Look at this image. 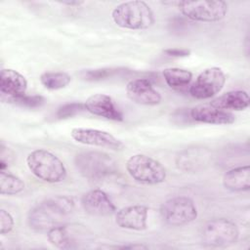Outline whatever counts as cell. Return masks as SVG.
Returning a JSON list of instances; mask_svg holds the SVG:
<instances>
[{
  "instance_id": "cell-1",
  "label": "cell",
  "mask_w": 250,
  "mask_h": 250,
  "mask_svg": "<svg viewBox=\"0 0 250 250\" xmlns=\"http://www.w3.org/2000/svg\"><path fill=\"white\" fill-rule=\"evenodd\" d=\"M74 210L73 200L64 195L47 198L28 213L29 227L36 231H49L55 227L65 224Z\"/></svg>"
},
{
  "instance_id": "cell-2",
  "label": "cell",
  "mask_w": 250,
  "mask_h": 250,
  "mask_svg": "<svg viewBox=\"0 0 250 250\" xmlns=\"http://www.w3.org/2000/svg\"><path fill=\"white\" fill-rule=\"evenodd\" d=\"M116 25L126 29L141 30L153 25L155 19L150 7L144 1H127L117 5L111 12Z\"/></svg>"
},
{
  "instance_id": "cell-3",
  "label": "cell",
  "mask_w": 250,
  "mask_h": 250,
  "mask_svg": "<svg viewBox=\"0 0 250 250\" xmlns=\"http://www.w3.org/2000/svg\"><path fill=\"white\" fill-rule=\"evenodd\" d=\"M26 164L35 177L47 183H60L66 177V169L62 161L44 148L29 152L26 157Z\"/></svg>"
},
{
  "instance_id": "cell-4",
  "label": "cell",
  "mask_w": 250,
  "mask_h": 250,
  "mask_svg": "<svg viewBox=\"0 0 250 250\" xmlns=\"http://www.w3.org/2000/svg\"><path fill=\"white\" fill-rule=\"evenodd\" d=\"M47 239L60 249H79L93 241V234L84 225L65 223L47 231Z\"/></svg>"
},
{
  "instance_id": "cell-5",
  "label": "cell",
  "mask_w": 250,
  "mask_h": 250,
  "mask_svg": "<svg viewBox=\"0 0 250 250\" xmlns=\"http://www.w3.org/2000/svg\"><path fill=\"white\" fill-rule=\"evenodd\" d=\"M129 175L139 183L157 185L166 179V169L156 159L146 154H134L126 162Z\"/></svg>"
},
{
  "instance_id": "cell-6",
  "label": "cell",
  "mask_w": 250,
  "mask_h": 250,
  "mask_svg": "<svg viewBox=\"0 0 250 250\" xmlns=\"http://www.w3.org/2000/svg\"><path fill=\"white\" fill-rule=\"evenodd\" d=\"M77 171L89 180H100L116 170L115 160L101 151H83L74 159Z\"/></svg>"
},
{
  "instance_id": "cell-7",
  "label": "cell",
  "mask_w": 250,
  "mask_h": 250,
  "mask_svg": "<svg viewBox=\"0 0 250 250\" xmlns=\"http://www.w3.org/2000/svg\"><path fill=\"white\" fill-rule=\"evenodd\" d=\"M177 5L184 16L196 21H218L228 13V4L221 0L179 1Z\"/></svg>"
},
{
  "instance_id": "cell-8",
  "label": "cell",
  "mask_w": 250,
  "mask_h": 250,
  "mask_svg": "<svg viewBox=\"0 0 250 250\" xmlns=\"http://www.w3.org/2000/svg\"><path fill=\"white\" fill-rule=\"evenodd\" d=\"M239 230L234 222L227 218H216L208 221L202 228L201 237L205 245L226 247L235 243Z\"/></svg>"
},
{
  "instance_id": "cell-9",
  "label": "cell",
  "mask_w": 250,
  "mask_h": 250,
  "mask_svg": "<svg viewBox=\"0 0 250 250\" xmlns=\"http://www.w3.org/2000/svg\"><path fill=\"white\" fill-rule=\"evenodd\" d=\"M160 215L166 224L179 227L194 221L197 217V209L191 198L175 196L162 203Z\"/></svg>"
},
{
  "instance_id": "cell-10",
  "label": "cell",
  "mask_w": 250,
  "mask_h": 250,
  "mask_svg": "<svg viewBox=\"0 0 250 250\" xmlns=\"http://www.w3.org/2000/svg\"><path fill=\"white\" fill-rule=\"evenodd\" d=\"M226 74L222 68L212 66L204 69L189 87V94L198 100H206L216 96L226 83Z\"/></svg>"
},
{
  "instance_id": "cell-11",
  "label": "cell",
  "mask_w": 250,
  "mask_h": 250,
  "mask_svg": "<svg viewBox=\"0 0 250 250\" xmlns=\"http://www.w3.org/2000/svg\"><path fill=\"white\" fill-rule=\"evenodd\" d=\"M71 138L82 145L104 147L111 150H119L123 144L117 138L106 131L92 128H73L70 132Z\"/></svg>"
},
{
  "instance_id": "cell-12",
  "label": "cell",
  "mask_w": 250,
  "mask_h": 250,
  "mask_svg": "<svg viewBox=\"0 0 250 250\" xmlns=\"http://www.w3.org/2000/svg\"><path fill=\"white\" fill-rule=\"evenodd\" d=\"M84 211L92 216L106 217L116 213V207L103 189L95 188L87 191L81 198Z\"/></svg>"
},
{
  "instance_id": "cell-13",
  "label": "cell",
  "mask_w": 250,
  "mask_h": 250,
  "mask_svg": "<svg viewBox=\"0 0 250 250\" xmlns=\"http://www.w3.org/2000/svg\"><path fill=\"white\" fill-rule=\"evenodd\" d=\"M126 94L131 101L143 105H156L161 102V95L146 78L129 81L126 85Z\"/></svg>"
},
{
  "instance_id": "cell-14",
  "label": "cell",
  "mask_w": 250,
  "mask_h": 250,
  "mask_svg": "<svg viewBox=\"0 0 250 250\" xmlns=\"http://www.w3.org/2000/svg\"><path fill=\"white\" fill-rule=\"evenodd\" d=\"M148 208L145 205H131L116 212L115 223L121 229L144 230L146 229Z\"/></svg>"
},
{
  "instance_id": "cell-15",
  "label": "cell",
  "mask_w": 250,
  "mask_h": 250,
  "mask_svg": "<svg viewBox=\"0 0 250 250\" xmlns=\"http://www.w3.org/2000/svg\"><path fill=\"white\" fill-rule=\"evenodd\" d=\"M85 108L90 113L113 121H122L123 114L115 106L111 97L105 94H94L84 103Z\"/></svg>"
},
{
  "instance_id": "cell-16",
  "label": "cell",
  "mask_w": 250,
  "mask_h": 250,
  "mask_svg": "<svg viewBox=\"0 0 250 250\" xmlns=\"http://www.w3.org/2000/svg\"><path fill=\"white\" fill-rule=\"evenodd\" d=\"M189 116L192 121L215 125H227L235 121V116L231 112L219 109L210 104H199L190 108Z\"/></svg>"
},
{
  "instance_id": "cell-17",
  "label": "cell",
  "mask_w": 250,
  "mask_h": 250,
  "mask_svg": "<svg viewBox=\"0 0 250 250\" xmlns=\"http://www.w3.org/2000/svg\"><path fill=\"white\" fill-rule=\"evenodd\" d=\"M27 81L25 77L12 68H4L0 73V91L8 98L25 94Z\"/></svg>"
},
{
  "instance_id": "cell-18",
  "label": "cell",
  "mask_w": 250,
  "mask_h": 250,
  "mask_svg": "<svg viewBox=\"0 0 250 250\" xmlns=\"http://www.w3.org/2000/svg\"><path fill=\"white\" fill-rule=\"evenodd\" d=\"M250 99L247 92L242 90H235L227 92L215 99L210 103L211 105L219 109H233L244 110L249 106Z\"/></svg>"
},
{
  "instance_id": "cell-19",
  "label": "cell",
  "mask_w": 250,
  "mask_h": 250,
  "mask_svg": "<svg viewBox=\"0 0 250 250\" xmlns=\"http://www.w3.org/2000/svg\"><path fill=\"white\" fill-rule=\"evenodd\" d=\"M224 187L230 191H245L250 188L249 165L232 168L223 177Z\"/></svg>"
},
{
  "instance_id": "cell-20",
  "label": "cell",
  "mask_w": 250,
  "mask_h": 250,
  "mask_svg": "<svg viewBox=\"0 0 250 250\" xmlns=\"http://www.w3.org/2000/svg\"><path fill=\"white\" fill-rule=\"evenodd\" d=\"M162 75L167 85L174 89L187 87L192 80V73L189 70L179 67L165 68L162 71Z\"/></svg>"
},
{
  "instance_id": "cell-21",
  "label": "cell",
  "mask_w": 250,
  "mask_h": 250,
  "mask_svg": "<svg viewBox=\"0 0 250 250\" xmlns=\"http://www.w3.org/2000/svg\"><path fill=\"white\" fill-rule=\"evenodd\" d=\"M24 189L23 181L18 176L1 170L0 173V192L3 195H15Z\"/></svg>"
},
{
  "instance_id": "cell-22",
  "label": "cell",
  "mask_w": 250,
  "mask_h": 250,
  "mask_svg": "<svg viewBox=\"0 0 250 250\" xmlns=\"http://www.w3.org/2000/svg\"><path fill=\"white\" fill-rule=\"evenodd\" d=\"M39 79L41 84L49 90L62 89L71 81L70 75L63 71H47L42 73Z\"/></svg>"
},
{
  "instance_id": "cell-23",
  "label": "cell",
  "mask_w": 250,
  "mask_h": 250,
  "mask_svg": "<svg viewBox=\"0 0 250 250\" xmlns=\"http://www.w3.org/2000/svg\"><path fill=\"white\" fill-rule=\"evenodd\" d=\"M205 156L201 150H196L194 155V150H186L179 154L177 158V164L180 168L186 170L193 169V166H199L204 162Z\"/></svg>"
},
{
  "instance_id": "cell-24",
  "label": "cell",
  "mask_w": 250,
  "mask_h": 250,
  "mask_svg": "<svg viewBox=\"0 0 250 250\" xmlns=\"http://www.w3.org/2000/svg\"><path fill=\"white\" fill-rule=\"evenodd\" d=\"M8 101L12 104L25 106V107H40L45 104V99L42 96H27L21 95L19 97H12L8 98Z\"/></svg>"
},
{
  "instance_id": "cell-25",
  "label": "cell",
  "mask_w": 250,
  "mask_h": 250,
  "mask_svg": "<svg viewBox=\"0 0 250 250\" xmlns=\"http://www.w3.org/2000/svg\"><path fill=\"white\" fill-rule=\"evenodd\" d=\"M83 110H86L84 104L81 103H69L62 105L57 111V117L60 119H64L72 117Z\"/></svg>"
},
{
  "instance_id": "cell-26",
  "label": "cell",
  "mask_w": 250,
  "mask_h": 250,
  "mask_svg": "<svg viewBox=\"0 0 250 250\" xmlns=\"http://www.w3.org/2000/svg\"><path fill=\"white\" fill-rule=\"evenodd\" d=\"M116 72H118L117 68L94 69V70L86 71L84 77L87 80H100V79H104V78H106L108 76H111Z\"/></svg>"
},
{
  "instance_id": "cell-27",
  "label": "cell",
  "mask_w": 250,
  "mask_h": 250,
  "mask_svg": "<svg viewBox=\"0 0 250 250\" xmlns=\"http://www.w3.org/2000/svg\"><path fill=\"white\" fill-rule=\"evenodd\" d=\"M15 222L13 216L6 210H0V233L6 234L9 233L14 228Z\"/></svg>"
},
{
  "instance_id": "cell-28",
  "label": "cell",
  "mask_w": 250,
  "mask_h": 250,
  "mask_svg": "<svg viewBox=\"0 0 250 250\" xmlns=\"http://www.w3.org/2000/svg\"><path fill=\"white\" fill-rule=\"evenodd\" d=\"M163 53L169 57L175 58H184L190 55V51L188 49H180V48H169L163 50Z\"/></svg>"
},
{
  "instance_id": "cell-29",
  "label": "cell",
  "mask_w": 250,
  "mask_h": 250,
  "mask_svg": "<svg viewBox=\"0 0 250 250\" xmlns=\"http://www.w3.org/2000/svg\"><path fill=\"white\" fill-rule=\"evenodd\" d=\"M106 248L109 249H146L147 246L144 244H127V245H113V246H106Z\"/></svg>"
},
{
  "instance_id": "cell-30",
  "label": "cell",
  "mask_w": 250,
  "mask_h": 250,
  "mask_svg": "<svg viewBox=\"0 0 250 250\" xmlns=\"http://www.w3.org/2000/svg\"><path fill=\"white\" fill-rule=\"evenodd\" d=\"M62 5H67V6H76V7H79L81 5L84 4L83 1H63V2H61Z\"/></svg>"
}]
</instances>
